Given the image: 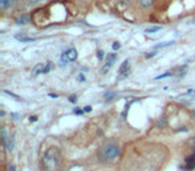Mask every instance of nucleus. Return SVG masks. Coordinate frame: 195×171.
<instances>
[{
    "label": "nucleus",
    "instance_id": "obj_1",
    "mask_svg": "<svg viewBox=\"0 0 195 171\" xmlns=\"http://www.w3.org/2000/svg\"><path fill=\"white\" fill-rule=\"evenodd\" d=\"M60 164V153L58 148L51 147L46 150L42 158V167L46 171H56Z\"/></svg>",
    "mask_w": 195,
    "mask_h": 171
},
{
    "label": "nucleus",
    "instance_id": "obj_2",
    "mask_svg": "<svg viewBox=\"0 0 195 171\" xmlns=\"http://www.w3.org/2000/svg\"><path fill=\"white\" fill-rule=\"evenodd\" d=\"M121 154V147L114 143H107L104 144L103 147L100 148V151H99V158L103 162H110V160H112L118 157V155Z\"/></svg>",
    "mask_w": 195,
    "mask_h": 171
},
{
    "label": "nucleus",
    "instance_id": "obj_3",
    "mask_svg": "<svg viewBox=\"0 0 195 171\" xmlns=\"http://www.w3.org/2000/svg\"><path fill=\"white\" fill-rule=\"evenodd\" d=\"M78 59V51L76 48H69L67 51H64L60 56V64L62 66H66L69 62H75Z\"/></svg>",
    "mask_w": 195,
    "mask_h": 171
},
{
    "label": "nucleus",
    "instance_id": "obj_4",
    "mask_svg": "<svg viewBox=\"0 0 195 171\" xmlns=\"http://www.w3.org/2000/svg\"><path fill=\"white\" fill-rule=\"evenodd\" d=\"M130 72H131V66H130V60H124L121 64L118 71V80H124L126 78H128Z\"/></svg>",
    "mask_w": 195,
    "mask_h": 171
},
{
    "label": "nucleus",
    "instance_id": "obj_5",
    "mask_svg": "<svg viewBox=\"0 0 195 171\" xmlns=\"http://www.w3.org/2000/svg\"><path fill=\"white\" fill-rule=\"evenodd\" d=\"M118 60V55L116 54H107V59H106V64L102 68V74H107L110 71V68L114 66V63Z\"/></svg>",
    "mask_w": 195,
    "mask_h": 171
},
{
    "label": "nucleus",
    "instance_id": "obj_6",
    "mask_svg": "<svg viewBox=\"0 0 195 171\" xmlns=\"http://www.w3.org/2000/svg\"><path fill=\"white\" fill-rule=\"evenodd\" d=\"M44 66H46V64H43V63H39V64H36V66H35V67L31 70V75H32V76H38V75L43 74Z\"/></svg>",
    "mask_w": 195,
    "mask_h": 171
},
{
    "label": "nucleus",
    "instance_id": "obj_7",
    "mask_svg": "<svg viewBox=\"0 0 195 171\" xmlns=\"http://www.w3.org/2000/svg\"><path fill=\"white\" fill-rule=\"evenodd\" d=\"M186 163H187V166H186V167H183V168H187V170L195 168V153L191 155V157H188L186 159Z\"/></svg>",
    "mask_w": 195,
    "mask_h": 171
},
{
    "label": "nucleus",
    "instance_id": "obj_8",
    "mask_svg": "<svg viewBox=\"0 0 195 171\" xmlns=\"http://www.w3.org/2000/svg\"><path fill=\"white\" fill-rule=\"evenodd\" d=\"M29 22V16L28 15H20L19 18H16V23L18 24H27Z\"/></svg>",
    "mask_w": 195,
    "mask_h": 171
},
{
    "label": "nucleus",
    "instance_id": "obj_9",
    "mask_svg": "<svg viewBox=\"0 0 195 171\" xmlns=\"http://www.w3.org/2000/svg\"><path fill=\"white\" fill-rule=\"evenodd\" d=\"M115 95H116L115 91H107L106 94H104V100H106V102H111Z\"/></svg>",
    "mask_w": 195,
    "mask_h": 171
},
{
    "label": "nucleus",
    "instance_id": "obj_10",
    "mask_svg": "<svg viewBox=\"0 0 195 171\" xmlns=\"http://www.w3.org/2000/svg\"><path fill=\"white\" fill-rule=\"evenodd\" d=\"M12 3L13 0H0V7H2V9H7Z\"/></svg>",
    "mask_w": 195,
    "mask_h": 171
},
{
    "label": "nucleus",
    "instance_id": "obj_11",
    "mask_svg": "<svg viewBox=\"0 0 195 171\" xmlns=\"http://www.w3.org/2000/svg\"><path fill=\"white\" fill-rule=\"evenodd\" d=\"M16 38L18 40H20V42H23V43H27V42H32V38H27V36H24V35H16Z\"/></svg>",
    "mask_w": 195,
    "mask_h": 171
},
{
    "label": "nucleus",
    "instance_id": "obj_12",
    "mask_svg": "<svg viewBox=\"0 0 195 171\" xmlns=\"http://www.w3.org/2000/svg\"><path fill=\"white\" fill-rule=\"evenodd\" d=\"M54 68V64L51 63V62H48V63H46V66H44V70H43V74H48L51 70Z\"/></svg>",
    "mask_w": 195,
    "mask_h": 171
},
{
    "label": "nucleus",
    "instance_id": "obj_13",
    "mask_svg": "<svg viewBox=\"0 0 195 171\" xmlns=\"http://www.w3.org/2000/svg\"><path fill=\"white\" fill-rule=\"evenodd\" d=\"M162 27L161 26H155V27H151V28H147L146 29V34H154V32H157V31H161Z\"/></svg>",
    "mask_w": 195,
    "mask_h": 171
},
{
    "label": "nucleus",
    "instance_id": "obj_14",
    "mask_svg": "<svg viewBox=\"0 0 195 171\" xmlns=\"http://www.w3.org/2000/svg\"><path fill=\"white\" fill-rule=\"evenodd\" d=\"M3 92H4V94H7V95H9V96H11V98H13L15 100H18V102H20V100H22L20 98H19V96H18V95H15L13 92H11V91H8V90H3Z\"/></svg>",
    "mask_w": 195,
    "mask_h": 171
},
{
    "label": "nucleus",
    "instance_id": "obj_15",
    "mask_svg": "<svg viewBox=\"0 0 195 171\" xmlns=\"http://www.w3.org/2000/svg\"><path fill=\"white\" fill-rule=\"evenodd\" d=\"M139 2H141V4L143 7H150L154 3V0H139Z\"/></svg>",
    "mask_w": 195,
    "mask_h": 171
},
{
    "label": "nucleus",
    "instance_id": "obj_16",
    "mask_svg": "<svg viewBox=\"0 0 195 171\" xmlns=\"http://www.w3.org/2000/svg\"><path fill=\"white\" fill-rule=\"evenodd\" d=\"M168 76H171V72H166V74H162V75H159V76H157V78H155V80H161V79L168 78Z\"/></svg>",
    "mask_w": 195,
    "mask_h": 171
},
{
    "label": "nucleus",
    "instance_id": "obj_17",
    "mask_svg": "<svg viewBox=\"0 0 195 171\" xmlns=\"http://www.w3.org/2000/svg\"><path fill=\"white\" fill-rule=\"evenodd\" d=\"M119 48H121V43H119V42H114L112 43V49H114V51H116V49H119Z\"/></svg>",
    "mask_w": 195,
    "mask_h": 171
},
{
    "label": "nucleus",
    "instance_id": "obj_18",
    "mask_svg": "<svg viewBox=\"0 0 195 171\" xmlns=\"http://www.w3.org/2000/svg\"><path fill=\"white\" fill-rule=\"evenodd\" d=\"M170 44H172V42H166V43H162V44H158L155 48H162V47H167L170 46Z\"/></svg>",
    "mask_w": 195,
    "mask_h": 171
},
{
    "label": "nucleus",
    "instance_id": "obj_19",
    "mask_svg": "<svg viewBox=\"0 0 195 171\" xmlns=\"http://www.w3.org/2000/svg\"><path fill=\"white\" fill-rule=\"evenodd\" d=\"M96 54H98V59H99V60H102V59L104 58V52L102 51V49H99V51H98Z\"/></svg>",
    "mask_w": 195,
    "mask_h": 171
},
{
    "label": "nucleus",
    "instance_id": "obj_20",
    "mask_svg": "<svg viewBox=\"0 0 195 171\" xmlns=\"http://www.w3.org/2000/svg\"><path fill=\"white\" fill-rule=\"evenodd\" d=\"M69 102H71V103H76L78 102V98L75 96V95H72V96H69Z\"/></svg>",
    "mask_w": 195,
    "mask_h": 171
},
{
    "label": "nucleus",
    "instance_id": "obj_21",
    "mask_svg": "<svg viewBox=\"0 0 195 171\" xmlns=\"http://www.w3.org/2000/svg\"><path fill=\"white\" fill-rule=\"evenodd\" d=\"M74 112L76 114V115H82L84 111H83V110H79V108H74Z\"/></svg>",
    "mask_w": 195,
    "mask_h": 171
},
{
    "label": "nucleus",
    "instance_id": "obj_22",
    "mask_svg": "<svg viewBox=\"0 0 195 171\" xmlns=\"http://www.w3.org/2000/svg\"><path fill=\"white\" fill-rule=\"evenodd\" d=\"M76 79L79 80V82H84V80H86V78H84L82 74H80V75H78V78H76Z\"/></svg>",
    "mask_w": 195,
    "mask_h": 171
},
{
    "label": "nucleus",
    "instance_id": "obj_23",
    "mask_svg": "<svg viewBox=\"0 0 195 171\" xmlns=\"http://www.w3.org/2000/svg\"><path fill=\"white\" fill-rule=\"evenodd\" d=\"M91 110H92V108H91V106H86V107L83 108V111H84V112H90Z\"/></svg>",
    "mask_w": 195,
    "mask_h": 171
},
{
    "label": "nucleus",
    "instance_id": "obj_24",
    "mask_svg": "<svg viewBox=\"0 0 195 171\" xmlns=\"http://www.w3.org/2000/svg\"><path fill=\"white\" fill-rule=\"evenodd\" d=\"M38 117H29V122H36Z\"/></svg>",
    "mask_w": 195,
    "mask_h": 171
},
{
    "label": "nucleus",
    "instance_id": "obj_25",
    "mask_svg": "<svg viewBox=\"0 0 195 171\" xmlns=\"http://www.w3.org/2000/svg\"><path fill=\"white\" fill-rule=\"evenodd\" d=\"M49 96L55 99V98H58V95H56V94H49Z\"/></svg>",
    "mask_w": 195,
    "mask_h": 171
},
{
    "label": "nucleus",
    "instance_id": "obj_26",
    "mask_svg": "<svg viewBox=\"0 0 195 171\" xmlns=\"http://www.w3.org/2000/svg\"><path fill=\"white\" fill-rule=\"evenodd\" d=\"M155 55V52H151V54H147V58H151V56H154Z\"/></svg>",
    "mask_w": 195,
    "mask_h": 171
},
{
    "label": "nucleus",
    "instance_id": "obj_27",
    "mask_svg": "<svg viewBox=\"0 0 195 171\" xmlns=\"http://www.w3.org/2000/svg\"><path fill=\"white\" fill-rule=\"evenodd\" d=\"M31 3H36V2H42V0H29Z\"/></svg>",
    "mask_w": 195,
    "mask_h": 171
},
{
    "label": "nucleus",
    "instance_id": "obj_28",
    "mask_svg": "<svg viewBox=\"0 0 195 171\" xmlns=\"http://www.w3.org/2000/svg\"><path fill=\"white\" fill-rule=\"evenodd\" d=\"M192 146H194V147H195V139H194V142H192Z\"/></svg>",
    "mask_w": 195,
    "mask_h": 171
}]
</instances>
